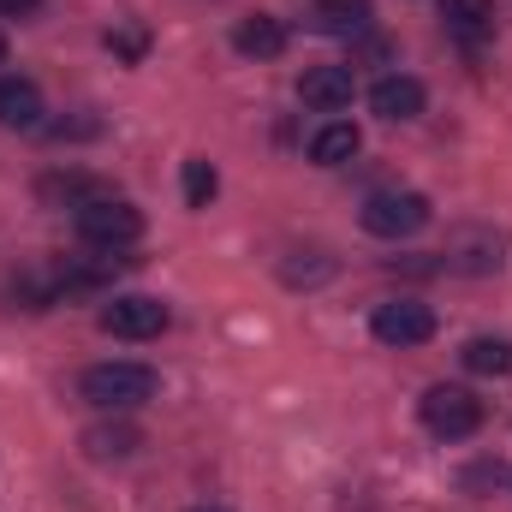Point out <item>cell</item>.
I'll return each instance as SVG.
<instances>
[{
    "instance_id": "obj_3",
    "label": "cell",
    "mask_w": 512,
    "mask_h": 512,
    "mask_svg": "<svg viewBox=\"0 0 512 512\" xmlns=\"http://www.w3.org/2000/svg\"><path fill=\"white\" fill-rule=\"evenodd\" d=\"M78 239L96 245V251L137 245V239H143V215L131 209L126 197H90V203L78 209Z\"/></svg>"
},
{
    "instance_id": "obj_20",
    "label": "cell",
    "mask_w": 512,
    "mask_h": 512,
    "mask_svg": "<svg viewBox=\"0 0 512 512\" xmlns=\"http://www.w3.org/2000/svg\"><path fill=\"white\" fill-rule=\"evenodd\" d=\"M42 0H0V18H30Z\"/></svg>"
},
{
    "instance_id": "obj_14",
    "label": "cell",
    "mask_w": 512,
    "mask_h": 512,
    "mask_svg": "<svg viewBox=\"0 0 512 512\" xmlns=\"http://www.w3.org/2000/svg\"><path fill=\"white\" fill-rule=\"evenodd\" d=\"M143 447V429H131V423H96V429H84V453L90 459H126Z\"/></svg>"
},
{
    "instance_id": "obj_5",
    "label": "cell",
    "mask_w": 512,
    "mask_h": 512,
    "mask_svg": "<svg viewBox=\"0 0 512 512\" xmlns=\"http://www.w3.org/2000/svg\"><path fill=\"white\" fill-rule=\"evenodd\" d=\"M370 334L382 346H423V340H435V310L417 298H387L370 316Z\"/></svg>"
},
{
    "instance_id": "obj_15",
    "label": "cell",
    "mask_w": 512,
    "mask_h": 512,
    "mask_svg": "<svg viewBox=\"0 0 512 512\" xmlns=\"http://www.w3.org/2000/svg\"><path fill=\"white\" fill-rule=\"evenodd\" d=\"M310 18H316V30H328V36H358V30L370 24V0H322Z\"/></svg>"
},
{
    "instance_id": "obj_6",
    "label": "cell",
    "mask_w": 512,
    "mask_h": 512,
    "mask_svg": "<svg viewBox=\"0 0 512 512\" xmlns=\"http://www.w3.org/2000/svg\"><path fill=\"white\" fill-rule=\"evenodd\" d=\"M102 328L120 334V340H155V334L167 328V304H161V298H143V292L114 298V304L102 310Z\"/></svg>"
},
{
    "instance_id": "obj_11",
    "label": "cell",
    "mask_w": 512,
    "mask_h": 512,
    "mask_svg": "<svg viewBox=\"0 0 512 512\" xmlns=\"http://www.w3.org/2000/svg\"><path fill=\"white\" fill-rule=\"evenodd\" d=\"M233 48H239V54H251V60H274V54H286V24H280V18H268V12L239 18Z\"/></svg>"
},
{
    "instance_id": "obj_16",
    "label": "cell",
    "mask_w": 512,
    "mask_h": 512,
    "mask_svg": "<svg viewBox=\"0 0 512 512\" xmlns=\"http://www.w3.org/2000/svg\"><path fill=\"white\" fill-rule=\"evenodd\" d=\"M36 197L42 203H72V209H84L90 197H108L96 179H84V173H48L42 185H36Z\"/></svg>"
},
{
    "instance_id": "obj_2",
    "label": "cell",
    "mask_w": 512,
    "mask_h": 512,
    "mask_svg": "<svg viewBox=\"0 0 512 512\" xmlns=\"http://www.w3.org/2000/svg\"><path fill=\"white\" fill-rule=\"evenodd\" d=\"M417 411H423V429L441 435V441H465V435L483 429V399L471 387H453V382H435Z\"/></svg>"
},
{
    "instance_id": "obj_7",
    "label": "cell",
    "mask_w": 512,
    "mask_h": 512,
    "mask_svg": "<svg viewBox=\"0 0 512 512\" xmlns=\"http://www.w3.org/2000/svg\"><path fill=\"white\" fill-rule=\"evenodd\" d=\"M298 102L316 108V114L352 108V72H346V66H310V72L298 78Z\"/></svg>"
},
{
    "instance_id": "obj_10",
    "label": "cell",
    "mask_w": 512,
    "mask_h": 512,
    "mask_svg": "<svg viewBox=\"0 0 512 512\" xmlns=\"http://www.w3.org/2000/svg\"><path fill=\"white\" fill-rule=\"evenodd\" d=\"M441 18L459 42H489L495 36V0H441Z\"/></svg>"
},
{
    "instance_id": "obj_19",
    "label": "cell",
    "mask_w": 512,
    "mask_h": 512,
    "mask_svg": "<svg viewBox=\"0 0 512 512\" xmlns=\"http://www.w3.org/2000/svg\"><path fill=\"white\" fill-rule=\"evenodd\" d=\"M108 48H114L120 60H143V48H149V36H143L137 24H114V30H108Z\"/></svg>"
},
{
    "instance_id": "obj_13",
    "label": "cell",
    "mask_w": 512,
    "mask_h": 512,
    "mask_svg": "<svg viewBox=\"0 0 512 512\" xmlns=\"http://www.w3.org/2000/svg\"><path fill=\"white\" fill-rule=\"evenodd\" d=\"M358 143H364V137H358L352 120H328V126L310 137V161H316V167H340V161L358 155Z\"/></svg>"
},
{
    "instance_id": "obj_4",
    "label": "cell",
    "mask_w": 512,
    "mask_h": 512,
    "mask_svg": "<svg viewBox=\"0 0 512 512\" xmlns=\"http://www.w3.org/2000/svg\"><path fill=\"white\" fill-rule=\"evenodd\" d=\"M358 221L376 239H411L417 227H429V197L423 191H376Z\"/></svg>"
},
{
    "instance_id": "obj_22",
    "label": "cell",
    "mask_w": 512,
    "mask_h": 512,
    "mask_svg": "<svg viewBox=\"0 0 512 512\" xmlns=\"http://www.w3.org/2000/svg\"><path fill=\"white\" fill-rule=\"evenodd\" d=\"M191 512H215V507H191Z\"/></svg>"
},
{
    "instance_id": "obj_1",
    "label": "cell",
    "mask_w": 512,
    "mask_h": 512,
    "mask_svg": "<svg viewBox=\"0 0 512 512\" xmlns=\"http://www.w3.org/2000/svg\"><path fill=\"white\" fill-rule=\"evenodd\" d=\"M155 387H161V376L149 364H96V370H84L78 393L96 411H137L143 399H155Z\"/></svg>"
},
{
    "instance_id": "obj_9",
    "label": "cell",
    "mask_w": 512,
    "mask_h": 512,
    "mask_svg": "<svg viewBox=\"0 0 512 512\" xmlns=\"http://www.w3.org/2000/svg\"><path fill=\"white\" fill-rule=\"evenodd\" d=\"M0 126H12V131L42 126V90L30 78H0Z\"/></svg>"
},
{
    "instance_id": "obj_21",
    "label": "cell",
    "mask_w": 512,
    "mask_h": 512,
    "mask_svg": "<svg viewBox=\"0 0 512 512\" xmlns=\"http://www.w3.org/2000/svg\"><path fill=\"white\" fill-rule=\"evenodd\" d=\"M0 60H6V36H0Z\"/></svg>"
},
{
    "instance_id": "obj_17",
    "label": "cell",
    "mask_w": 512,
    "mask_h": 512,
    "mask_svg": "<svg viewBox=\"0 0 512 512\" xmlns=\"http://www.w3.org/2000/svg\"><path fill=\"white\" fill-rule=\"evenodd\" d=\"M465 370H477V376H512V340L477 334V340L465 346Z\"/></svg>"
},
{
    "instance_id": "obj_18",
    "label": "cell",
    "mask_w": 512,
    "mask_h": 512,
    "mask_svg": "<svg viewBox=\"0 0 512 512\" xmlns=\"http://www.w3.org/2000/svg\"><path fill=\"white\" fill-rule=\"evenodd\" d=\"M215 191H221V173H215L203 155H191V161H185V203H191V209H209Z\"/></svg>"
},
{
    "instance_id": "obj_12",
    "label": "cell",
    "mask_w": 512,
    "mask_h": 512,
    "mask_svg": "<svg viewBox=\"0 0 512 512\" xmlns=\"http://www.w3.org/2000/svg\"><path fill=\"white\" fill-rule=\"evenodd\" d=\"M447 268L495 274V268H501V239H495V233H459V239L447 245Z\"/></svg>"
},
{
    "instance_id": "obj_8",
    "label": "cell",
    "mask_w": 512,
    "mask_h": 512,
    "mask_svg": "<svg viewBox=\"0 0 512 512\" xmlns=\"http://www.w3.org/2000/svg\"><path fill=\"white\" fill-rule=\"evenodd\" d=\"M423 102H429V96H423V84H417V78H405V72H387L382 84L370 90V108H376L382 120H417V114H423Z\"/></svg>"
}]
</instances>
